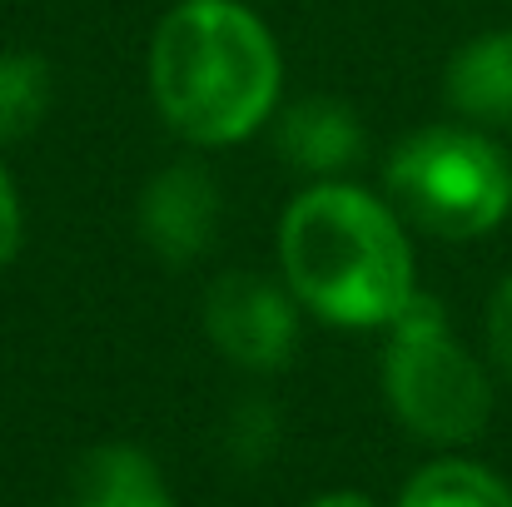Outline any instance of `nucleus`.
<instances>
[{"label":"nucleus","instance_id":"f257e3e1","mask_svg":"<svg viewBox=\"0 0 512 507\" xmlns=\"http://www.w3.org/2000/svg\"><path fill=\"white\" fill-rule=\"evenodd\" d=\"M284 60L239 0H179L150 40V100L184 145H239L274 120Z\"/></svg>","mask_w":512,"mask_h":507},{"label":"nucleus","instance_id":"f03ea898","mask_svg":"<svg viewBox=\"0 0 512 507\" xmlns=\"http://www.w3.org/2000/svg\"><path fill=\"white\" fill-rule=\"evenodd\" d=\"M279 269L299 309L339 329H388L413 284L403 214L343 179H319L279 219Z\"/></svg>","mask_w":512,"mask_h":507},{"label":"nucleus","instance_id":"7ed1b4c3","mask_svg":"<svg viewBox=\"0 0 512 507\" xmlns=\"http://www.w3.org/2000/svg\"><path fill=\"white\" fill-rule=\"evenodd\" d=\"M383 189L413 229L438 239H478L512 214V160L483 130L428 125L393 145Z\"/></svg>","mask_w":512,"mask_h":507},{"label":"nucleus","instance_id":"20e7f679","mask_svg":"<svg viewBox=\"0 0 512 507\" xmlns=\"http://www.w3.org/2000/svg\"><path fill=\"white\" fill-rule=\"evenodd\" d=\"M383 393L403 428L428 443H473L493 413V383L483 363L458 343L438 299L413 294L388 324Z\"/></svg>","mask_w":512,"mask_h":507},{"label":"nucleus","instance_id":"39448f33","mask_svg":"<svg viewBox=\"0 0 512 507\" xmlns=\"http://www.w3.org/2000/svg\"><path fill=\"white\" fill-rule=\"evenodd\" d=\"M204 334L214 348L254 373H274L294 358L299 343V299L289 284H274L249 269H229L204 289Z\"/></svg>","mask_w":512,"mask_h":507},{"label":"nucleus","instance_id":"423d86ee","mask_svg":"<svg viewBox=\"0 0 512 507\" xmlns=\"http://www.w3.org/2000/svg\"><path fill=\"white\" fill-rule=\"evenodd\" d=\"M219 214L224 209H219L214 174L189 165V160L165 165L140 189V234H145L150 254L174 269L209 254V244L219 234Z\"/></svg>","mask_w":512,"mask_h":507},{"label":"nucleus","instance_id":"0eeeda50","mask_svg":"<svg viewBox=\"0 0 512 507\" xmlns=\"http://www.w3.org/2000/svg\"><path fill=\"white\" fill-rule=\"evenodd\" d=\"M274 150L284 165L309 179H339L363 155V125L353 105L334 95H309L289 110H274Z\"/></svg>","mask_w":512,"mask_h":507},{"label":"nucleus","instance_id":"6e6552de","mask_svg":"<svg viewBox=\"0 0 512 507\" xmlns=\"http://www.w3.org/2000/svg\"><path fill=\"white\" fill-rule=\"evenodd\" d=\"M448 100L473 125L512 130V30H488L453 55Z\"/></svg>","mask_w":512,"mask_h":507},{"label":"nucleus","instance_id":"1a4fd4ad","mask_svg":"<svg viewBox=\"0 0 512 507\" xmlns=\"http://www.w3.org/2000/svg\"><path fill=\"white\" fill-rule=\"evenodd\" d=\"M75 507H170V493L140 448L105 443L75 473Z\"/></svg>","mask_w":512,"mask_h":507},{"label":"nucleus","instance_id":"9d476101","mask_svg":"<svg viewBox=\"0 0 512 507\" xmlns=\"http://www.w3.org/2000/svg\"><path fill=\"white\" fill-rule=\"evenodd\" d=\"M398 507H512V488L478 463L443 458V463H428L423 473H413Z\"/></svg>","mask_w":512,"mask_h":507},{"label":"nucleus","instance_id":"9b49d317","mask_svg":"<svg viewBox=\"0 0 512 507\" xmlns=\"http://www.w3.org/2000/svg\"><path fill=\"white\" fill-rule=\"evenodd\" d=\"M50 110V65L25 50L0 55V145H15L40 130Z\"/></svg>","mask_w":512,"mask_h":507},{"label":"nucleus","instance_id":"f8f14e48","mask_svg":"<svg viewBox=\"0 0 512 507\" xmlns=\"http://www.w3.org/2000/svg\"><path fill=\"white\" fill-rule=\"evenodd\" d=\"M224 443H229V458L244 463V468L269 463V453L279 448V413H274V403H269V398H244V403H234L229 428H224Z\"/></svg>","mask_w":512,"mask_h":507},{"label":"nucleus","instance_id":"ddd939ff","mask_svg":"<svg viewBox=\"0 0 512 507\" xmlns=\"http://www.w3.org/2000/svg\"><path fill=\"white\" fill-rule=\"evenodd\" d=\"M488 353H493L498 373L512 383V274L488 299Z\"/></svg>","mask_w":512,"mask_h":507},{"label":"nucleus","instance_id":"4468645a","mask_svg":"<svg viewBox=\"0 0 512 507\" xmlns=\"http://www.w3.org/2000/svg\"><path fill=\"white\" fill-rule=\"evenodd\" d=\"M20 234H25V209H20V194H15L10 169H5V160H0V264L15 259Z\"/></svg>","mask_w":512,"mask_h":507},{"label":"nucleus","instance_id":"2eb2a0df","mask_svg":"<svg viewBox=\"0 0 512 507\" xmlns=\"http://www.w3.org/2000/svg\"><path fill=\"white\" fill-rule=\"evenodd\" d=\"M309 507H373L363 493H324V498H314Z\"/></svg>","mask_w":512,"mask_h":507}]
</instances>
